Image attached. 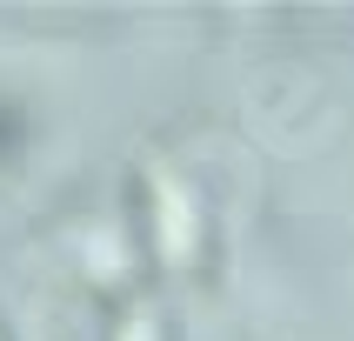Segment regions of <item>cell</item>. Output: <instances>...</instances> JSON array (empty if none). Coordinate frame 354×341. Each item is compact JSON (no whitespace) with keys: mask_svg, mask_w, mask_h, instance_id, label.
<instances>
[{"mask_svg":"<svg viewBox=\"0 0 354 341\" xmlns=\"http://www.w3.org/2000/svg\"><path fill=\"white\" fill-rule=\"evenodd\" d=\"M140 194H147V241H154V261L174 281H207L214 228H207V214H201V194L167 167V160L140 167Z\"/></svg>","mask_w":354,"mask_h":341,"instance_id":"cell-1","label":"cell"},{"mask_svg":"<svg viewBox=\"0 0 354 341\" xmlns=\"http://www.w3.org/2000/svg\"><path fill=\"white\" fill-rule=\"evenodd\" d=\"M167 328H160V315L154 308H127V321L114 328V341H160Z\"/></svg>","mask_w":354,"mask_h":341,"instance_id":"cell-2","label":"cell"},{"mask_svg":"<svg viewBox=\"0 0 354 341\" xmlns=\"http://www.w3.org/2000/svg\"><path fill=\"white\" fill-rule=\"evenodd\" d=\"M14 140H20V114H14V107H7V100H0V154H7Z\"/></svg>","mask_w":354,"mask_h":341,"instance_id":"cell-3","label":"cell"}]
</instances>
